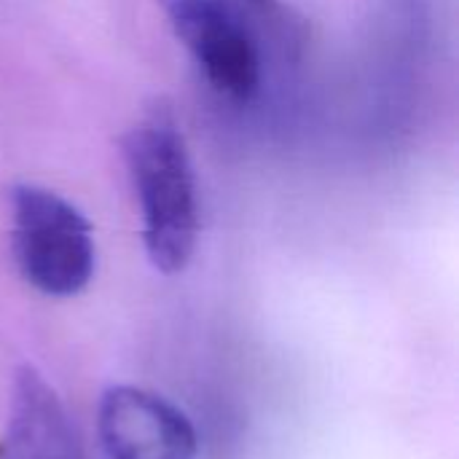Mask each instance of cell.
Here are the masks:
<instances>
[{"mask_svg":"<svg viewBox=\"0 0 459 459\" xmlns=\"http://www.w3.org/2000/svg\"><path fill=\"white\" fill-rule=\"evenodd\" d=\"M143 223V247L161 274H180L199 242V183L186 132L167 102L145 108L121 140Z\"/></svg>","mask_w":459,"mask_h":459,"instance_id":"obj_2","label":"cell"},{"mask_svg":"<svg viewBox=\"0 0 459 459\" xmlns=\"http://www.w3.org/2000/svg\"><path fill=\"white\" fill-rule=\"evenodd\" d=\"M105 459H194L199 436L191 417L159 393L113 385L100 398Z\"/></svg>","mask_w":459,"mask_h":459,"instance_id":"obj_4","label":"cell"},{"mask_svg":"<svg viewBox=\"0 0 459 459\" xmlns=\"http://www.w3.org/2000/svg\"><path fill=\"white\" fill-rule=\"evenodd\" d=\"M0 459H83L78 430L48 379L35 366L13 374Z\"/></svg>","mask_w":459,"mask_h":459,"instance_id":"obj_5","label":"cell"},{"mask_svg":"<svg viewBox=\"0 0 459 459\" xmlns=\"http://www.w3.org/2000/svg\"><path fill=\"white\" fill-rule=\"evenodd\" d=\"M11 253L22 280L51 299L78 296L97 269L89 218L62 194L35 183L11 188Z\"/></svg>","mask_w":459,"mask_h":459,"instance_id":"obj_3","label":"cell"},{"mask_svg":"<svg viewBox=\"0 0 459 459\" xmlns=\"http://www.w3.org/2000/svg\"><path fill=\"white\" fill-rule=\"evenodd\" d=\"M207 89L237 110L264 105L307 51V24L282 0H159Z\"/></svg>","mask_w":459,"mask_h":459,"instance_id":"obj_1","label":"cell"}]
</instances>
